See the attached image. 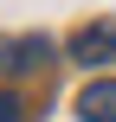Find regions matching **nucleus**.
Here are the masks:
<instances>
[{
  "label": "nucleus",
  "mask_w": 116,
  "mask_h": 122,
  "mask_svg": "<svg viewBox=\"0 0 116 122\" xmlns=\"http://www.w3.org/2000/svg\"><path fill=\"white\" fill-rule=\"evenodd\" d=\"M71 58L77 64H116V19H90L71 32Z\"/></svg>",
  "instance_id": "1"
},
{
  "label": "nucleus",
  "mask_w": 116,
  "mask_h": 122,
  "mask_svg": "<svg viewBox=\"0 0 116 122\" xmlns=\"http://www.w3.org/2000/svg\"><path fill=\"white\" fill-rule=\"evenodd\" d=\"M77 116H84V122H116V77L90 84V90L77 97Z\"/></svg>",
  "instance_id": "2"
},
{
  "label": "nucleus",
  "mask_w": 116,
  "mask_h": 122,
  "mask_svg": "<svg viewBox=\"0 0 116 122\" xmlns=\"http://www.w3.org/2000/svg\"><path fill=\"white\" fill-rule=\"evenodd\" d=\"M0 122H26V103H19L13 90H0Z\"/></svg>",
  "instance_id": "3"
}]
</instances>
